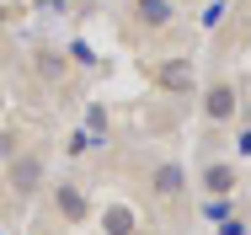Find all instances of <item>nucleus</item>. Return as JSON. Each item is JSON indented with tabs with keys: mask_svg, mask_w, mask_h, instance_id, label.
Listing matches in <instances>:
<instances>
[{
	"mask_svg": "<svg viewBox=\"0 0 251 235\" xmlns=\"http://www.w3.org/2000/svg\"><path fill=\"white\" fill-rule=\"evenodd\" d=\"M0 177H5V192H11L16 203H32L38 192L49 187V155L32 150V144H22V150L0 166Z\"/></svg>",
	"mask_w": 251,
	"mask_h": 235,
	"instance_id": "1",
	"label": "nucleus"
},
{
	"mask_svg": "<svg viewBox=\"0 0 251 235\" xmlns=\"http://www.w3.org/2000/svg\"><path fill=\"white\" fill-rule=\"evenodd\" d=\"M145 75H150L155 91L176 96V102H193V96L203 91V86H198V70H193V59H182V53L160 59V64H145Z\"/></svg>",
	"mask_w": 251,
	"mask_h": 235,
	"instance_id": "2",
	"label": "nucleus"
},
{
	"mask_svg": "<svg viewBox=\"0 0 251 235\" xmlns=\"http://www.w3.org/2000/svg\"><path fill=\"white\" fill-rule=\"evenodd\" d=\"M49 209H53V219L59 225H70V230H80V225H91V198H86V187L80 182H70V177H59L49 187Z\"/></svg>",
	"mask_w": 251,
	"mask_h": 235,
	"instance_id": "3",
	"label": "nucleus"
},
{
	"mask_svg": "<svg viewBox=\"0 0 251 235\" xmlns=\"http://www.w3.org/2000/svg\"><path fill=\"white\" fill-rule=\"evenodd\" d=\"M198 102H203V118H208L214 129H225V123H235V112H241V86L219 75V80H208L198 91Z\"/></svg>",
	"mask_w": 251,
	"mask_h": 235,
	"instance_id": "4",
	"label": "nucleus"
},
{
	"mask_svg": "<svg viewBox=\"0 0 251 235\" xmlns=\"http://www.w3.org/2000/svg\"><path fill=\"white\" fill-rule=\"evenodd\" d=\"M187 182H193V177H187L182 160H155L150 166V192L166 198V203H182V198H187Z\"/></svg>",
	"mask_w": 251,
	"mask_h": 235,
	"instance_id": "5",
	"label": "nucleus"
},
{
	"mask_svg": "<svg viewBox=\"0 0 251 235\" xmlns=\"http://www.w3.org/2000/svg\"><path fill=\"white\" fill-rule=\"evenodd\" d=\"M128 16L139 32H166L176 22V0H128Z\"/></svg>",
	"mask_w": 251,
	"mask_h": 235,
	"instance_id": "6",
	"label": "nucleus"
},
{
	"mask_svg": "<svg viewBox=\"0 0 251 235\" xmlns=\"http://www.w3.org/2000/svg\"><path fill=\"white\" fill-rule=\"evenodd\" d=\"M198 187H203V192H214V198H235V187H241V171H235L230 160H203Z\"/></svg>",
	"mask_w": 251,
	"mask_h": 235,
	"instance_id": "7",
	"label": "nucleus"
},
{
	"mask_svg": "<svg viewBox=\"0 0 251 235\" xmlns=\"http://www.w3.org/2000/svg\"><path fill=\"white\" fill-rule=\"evenodd\" d=\"M32 75H38L43 86H59V80L70 75V53H64V48H32Z\"/></svg>",
	"mask_w": 251,
	"mask_h": 235,
	"instance_id": "8",
	"label": "nucleus"
},
{
	"mask_svg": "<svg viewBox=\"0 0 251 235\" xmlns=\"http://www.w3.org/2000/svg\"><path fill=\"white\" fill-rule=\"evenodd\" d=\"M101 235H139V214L128 203H107L101 209Z\"/></svg>",
	"mask_w": 251,
	"mask_h": 235,
	"instance_id": "9",
	"label": "nucleus"
},
{
	"mask_svg": "<svg viewBox=\"0 0 251 235\" xmlns=\"http://www.w3.org/2000/svg\"><path fill=\"white\" fill-rule=\"evenodd\" d=\"M86 129H91L97 139H107V134H112V112H107L101 102H91V107H86Z\"/></svg>",
	"mask_w": 251,
	"mask_h": 235,
	"instance_id": "10",
	"label": "nucleus"
},
{
	"mask_svg": "<svg viewBox=\"0 0 251 235\" xmlns=\"http://www.w3.org/2000/svg\"><path fill=\"white\" fill-rule=\"evenodd\" d=\"M101 144H107V139H97L91 129H75V134L64 139V155H86V150H101Z\"/></svg>",
	"mask_w": 251,
	"mask_h": 235,
	"instance_id": "11",
	"label": "nucleus"
},
{
	"mask_svg": "<svg viewBox=\"0 0 251 235\" xmlns=\"http://www.w3.org/2000/svg\"><path fill=\"white\" fill-rule=\"evenodd\" d=\"M230 214H235V203H230V198L203 192V219H214V225H219V219H230Z\"/></svg>",
	"mask_w": 251,
	"mask_h": 235,
	"instance_id": "12",
	"label": "nucleus"
},
{
	"mask_svg": "<svg viewBox=\"0 0 251 235\" xmlns=\"http://www.w3.org/2000/svg\"><path fill=\"white\" fill-rule=\"evenodd\" d=\"M64 53H70V64H86V70H91V64H101V59H97V48L86 43V38H75V43L64 48Z\"/></svg>",
	"mask_w": 251,
	"mask_h": 235,
	"instance_id": "13",
	"label": "nucleus"
},
{
	"mask_svg": "<svg viewBox=\"0 0 251 235\" xmlns=\"http://www.w3.org/2000/svg\"><path fill=\"white\" fill-rule=\"evenodd\" d=\"M16 150H22V134H16V129H0V166H5Z\"/></svg>",
	"mask_w": 251,
	"mask_h": 235,
	"instance_id": "14",
	"label": "nucleus"
},
{
	"mask_svg": "<svg viewBox=\"0 0 251 235\" xmlns=\"http://www.w3.org/2000/svg\"><path fill=\"white\" fill-rule=\"evenodd\" d=\"M214 230H219V235H251V225L241 219V214H230V219H219Z\"/></svg>",
	"mask_w": 251,
	"mask_h": 235,
	"instance_id": "15",
	"label": "nucleus"
},
{
	"mask_svg": "<svg viewBox=\"0 0 251 235\" xmlns=\"http://www.w3.org/2000/svg\"><path fill=\"white\" fill-rule=\"evenodd\" d=\"M219 16H225V0H208V5H203V16H198V22H203V27H219Z\"/></svg>",
	"mask_w": 251,
	"mask_h": 235,
	"instance_id": "16",
	"label": "nucleus"
},
{
	"mask_svg": "<svg viewBox=\"0 0 251 235\" xmlns=\"http://www.w3.org/2000/svg\"><path fill=\"white\" fill-rule=\"evenodd\" d=\"M22 11H27V5H16V0H11V5H0V27H5V22H16Z\"/></svg>",
	"mask_w": 251,
	"mask_h": 235,
	"instance_id": "17",
	"label": "nucleus"
},
{
	"mask_svg": "<svg viewBox=\"0 0 251 235\" xmlns=\"http://www.w3.org/2000/svg\"><path fill=\"white\" fill-rule=\"evenodd\" d=\"M235 150H241V155H251V123L241 129V134H235Z\"/></svg>",
	"mask_w": 251,
	"mask_h": 235,
	"instance_id": "18",
	"label": "nucleus"
},
{
	"mask_svg": "<svg viewBox=\"0 0 251 235\" xmlns=\"http://www.w3.org/2000/svg\"><path fill=\"white\" fill-rule=\"evenodd\" d=\"M38 5H43V11H53V16H64V11H70V0H38Z\"/></svg>",
	"mask_w": 251,
	"mask_h": 235,
	"instance_id": "19",
	"label": "nucleus"
},
{
	"mask_svg": "<svg viewBox=\"0 0 251 235\" xmlns=\"http://www.w3.org/2000/svg\"><path fill=\"white\" fill-rule=\"evenodd\" d=\"M0 198H5V177H0Z\"/></svg>",
	"mask_w": 251,
	"mask_h": 235,
	"instance_id": "20",
	"label": "nucleus"
},
{
	"mask_svg": "<svg viewBox=\"0 0 251 235\" xmlns=\"http://www.w3.org/2000/svg\"><path fill=\"white\" fill-rule=\"evenodd\" d=\"M246 5H251V0H246Z\"/></svg>",
	"mask_w": 251,
	"mask_h": 235,
	"instance_id": "21",
	"label": "nucleus"
}]
</instances>
